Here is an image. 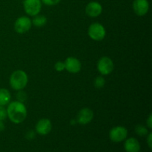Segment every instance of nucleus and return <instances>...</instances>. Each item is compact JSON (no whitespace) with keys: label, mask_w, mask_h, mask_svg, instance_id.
<instances>
[{"label":"nucleus","mask_w":152,"mask_h":152,"mask_svg":"<svg viewBox=\"0 0 152 152\" xmlns=\"http://www.w3.org/2000/svg\"><path fill=\"white\" fill-rule=\"evenodd\" d=\"M7 114L12 123L19 124L26 119L28 111L24 103L19 101H14L10 102L7 106Z\"/></svg>","instance_id":"nucleus-1"},{"label":"nucleus","mask_w":152,"mask_h":152,"mask_svg":"<svg viewBox=\"0 0 152 152\" xmlns=\"http://www.w3.org/2000/svg\"><path fill=\"white\" fill-rule=\"evenodd\" d=\"M28 82V75L22 70L15 71L10 77V85L13 90H22L27 86Z\"/></svg>","instance_id":"nucleus-2"},{"label":"nucleus","mask_w":152,"mask_h":152,"mask_svg":"<svg viewBox=\"0 0 152 152\" xmlns=\"http://www.w3.org/2000/svg\"><path fill=\"white\" fill-rule=\"evenodd\" d=\"M88 34L89 37L94 41H102L105 38L106 31L103 25L96 22V23L91 24L89 26Z\"/></svg>","instance_id":"nucleus-3"},{"label":"nucleus","mask_w":152,"mask_h":152,"mask_svg":"<svg viewBox=\"0 0 152 152\" xmlns=\"http://www.w3.org/2000/svg\"><path fill=\"white\" fill-rule=\"evenodd\" d=\"M25 13L31 16L39 14L42 9L41 0H25L23 2Z\"/></svg>","instance_id":"nucleus-4"},{"label":"nucleus","mask_w":152,"mask_h":152,"mask_svg":"<svg viewBox=\"0 0 152 152\" xmlns=\"http://www.w3.org/2000/svg\"><path fill=\"white\" fill-rule=\"evenodd\" d=\"M128 131L123 126H116L109 132V138L114 142H121L127 138Z\"/></svg>","instance_id":"nucleus-5"},{"label":"nucleus","mask_w":152,"mask_h":152,"mask_svg":"<svg viewBox=\"0 0 152 152\" xmlns=\"http://www.w3.org/2000/svg\"><path fill=\"white\" fill-rule=\"evenodd\" d=\"M97 70L102 75H108L114 70L113 61L108 56H102L97 62Z\"/></svg>","instance_id":"nucleus-6"},{"label":"nucleus","mask_w":152,"mask_h":152,"mask_svg":"<svg viewBox=\"0 0 152 152\" xmlns=\"http://www.w3.org/2000/svg\"><path fill=\"white\" fill-rule=\"evenodd\" d=\"M32 22L28 16H20L14 23V30L18 34H25L31 29Z\"/></svg>","instance_id":"nucleus-7"},{"label":"nucleus","mask_w":152,"mask_h":152,"mask_svg":"<svg viewBox=\"0 0 152 152\" xmlns=\"http://www.w3.org/2000/svg\"><path fill=\"white\" fill-rule=\"evenodd\" d=\"M65 69L71 74H77L80 72L82 68V64L78 59L73 56L68 57L64 62Z\"/></svg>","instance_id":"nucleus-8"},{"label":"nucleus","mask_w":152,"mask_h":152,"mask_svg":"<svg viewBox=\"0 0 152 152\" xmlns=\"http://www.w3.org/2000/svg\"><path fill=\"white\" fill-rule=\"evenodd\" d=\"M94 118V112L88 108H84L79 111L77 120L81 125H87L92 121Z\"/></svg>","instance_id":"nucleus-9"},{"label":"nucleus","mask_w":152,"mask_h":152,"mask_svg":"<svg viewBox=\"0 0 152 152\" xmlns=\"http://www.w3.org/2000/svg\"><path fill=\"white\" fill-rule=\"evenodd\" d=\"M52 124L48 119H41L36 125V132L42 136L47 135L51 132Z\"/></svg>","instance_id":"nucleus-10"},{"label":"nucleus","mask_w":152,"mask_h":152,"mask_svg":"<svg viewBox=\"0 0 152 152\" xmlns=\"http://www.w3.org/2000/svg\"><path fill=\"white\" fill-rule=\"evenodd\" d=\"M149 9L148 0H134L133 2V10L137 16H142L146 14Z\"/></svg>","instance_id":"nucleus-11"},{"label":"nucleus","mask_w":152,"mask_h":152,"mask_svg":"<svg viewBox=\"0 0 152 152\" xmlns=\"http://www.w3.org/2000/svg\"><path fill=\"white\" fill-rule=\"evenodd\" d=\"M102 7L97 1H91L86 7V13L90 17H97L102 13Z\"/></svg>","instance_id":"nucleus-12"},{"label":"nucleus","mask_w":152,"mask_h":152,"mask_svg":"<svg viewBox=\"0 0 152 152\" xmlns=\"http://www.w3.org/2000/svg\"><path fill=\"white\" fill-rule=\"evenodd\" d=\"M124 148L126 152H140V144L136 138L130 137L125 141Z\"/></svg>","instance_id":"nucleus-13"},{"label":"nucleus","mask_w":152,"mask_h":152,"mask_svg":"<svg viewBox=\"0 0 152 152\" xmlns=\"http://www.w3.org/2000/svg\"><path fill=\"white\" fill-rule=\"evenodd\" d=\"M10 94L8 90L5 88H0V105H4L9 104L10 101Z\"/></svg>","instance_id":"nucleus-14"},{"label":"nucleus","mask_w":152,"mask_h":152,"mask_svg":"<svg viewBox=\"0 0 152 152\" xmlns=\"http://www.w3.org/2000/svg\"><path fill=\"white\" fill-rule=\"evenodd\" d=\"M31 22H32L34 26L37 27V28H41V27H43L44 25H46L47 18L43 16V15L37 14L34 16L33 19L31 20Z\"/></svg>","instance_id":"nucleus-15"},{"label":"nucleus","mask_w":152,"mask_h":152,"mask_svg":"<svg viewBox=\"0 0 152 152\" xmlns=\"http://www.w3.org/2000/svg\"><path fill=\"white\" fill-rule=\"evenodd\" d=\"M134 130L137 134L140 137L147 136L148 134V129L145 126H142V125H137V126H136Z\"/></svg>","instance_id":"nucleus-16"},{"label":"nucleus","mask_w":152,"mask_h":152,"mask_svg":"<svg viewBox=\"0 0 152 152\" xmlns=\"http://www.w3.org/2000/svg\"><path fill=\"white\" fill-rule=\"evenodd\" d=\"M105 80L104 79L103 77L102 76H98L97 77H96V79L94 80V86L96 88H102L104 86H105Z\"/></svg>","instance_id":"nucleus-17"},{"label":"nucleus","mask_w":152,"mask_h":152,"mask_svg":"<svg viewBox=\"0 0 152 152\" xmlns=\"http://www.w3.org/2000/svg\"><path fill=\"white\" fill-rule=\"evenodd\" d=\"M16 98H17L18 99L17 101L24 103V102L26 101L27 98H28V96H27L26 93H25V91H23L22 90H20L19 91V92H18L17 94H16Z\"/></svg>","instance_id":"nucleus-18"},{"label":"nucleus","mask_w":152,"mask_h":152,"mask_svg":"<svg viewBox=\"0 0 152 152\" xmlns=\"http://www.w3.org/2000/svg\"><path fill=\"white\" fill-rule=\"evenodd\" d=\"M7 117V109L4 108V106L0 105V120H4Z\"/></svg>","instance_id":"nucleus-19"},{"label":"nucleus","mask_w":152,"mask_h":152,"mask_svg":"<svg viewBox=\"0 0 152 152\" xmlns=\"http://www.w3.org/2000/svg\"><path fill=\"white\" fill-rule=\"evenodd\" d=\"M55 70L58 72H61V71H64L65 70V64H64L63 62H61V61H59V62H56L54 65Z\"/></svg>","instance_id":"nucleus-20"},{"label":"nucleus","mask_w":152,"mask_h":152,"mask_svg":"<svg viewBox=\"0 0 152 152\" xmlns=\"http://www.w3.org/2000/svg\"><path fill=\"white\" fill-rule=\"evenodd\" d=\"M60 1L61 0H41V1H42L45 4L48 6L56 5V4H59Z\"/></svg>","instance_id":"nucleus-21"},{"label":"nucleus","mask_w":152,"mask_h":152,"mask_svg":"<svg viewBox=\"0 0 152 152\" xmlns=\"http://www.w3.org/2000/svg\"><path fill=\"white\" fill-rule=\"evenodd\" d=\"M35 132H34V131L31 130V131H28V132L26 133V135H25V137L27 138L28 140H33L35 138Z\"/></svg>","instance_id":"nucleus-22"},{"label":"nucleus","mask_w":152,"mask_h":152,"mask_svg":"<svg viewBox=\"0 0 152 152\" xmlns=\"http://www.w3.org/2000/svg\"><path fill=\"white\" fill-rule=\"evenodd\" d=\"M146 142L148 144V146L150 149H151L152 148V134L149 133L148 134V136L146 138Z\"/></svg>","instance_id":"nucleus-23"},{"label":"nucleus","mask_w":152,"mask_h":152,"mask_svg":"<svg viewBox=\"0 0 152 152\" xmlns=\"http://www.w3.org/2000/svg\"><path fill=\"white\" fill-rule=\"evenodd\" d=\"M146 122H147V126H148V129H151L152 128V115L151 114H150Z\"/></svg>","instance_id":"nucleus-24"},{"label":"nucleus","mask_w":152,"mask_h":152,"mask_svg":"<svg viewBox=\"0 0 152 152\" xmlns=\"http://www.w3.org/2000/svg\"><path fill=\"white\" fill-rule=\"evenodd\" d=\"M5 129V126H4V123H3L2 120H0V132H2Z\"/></svg>","instance_id":"nucleus-25"}]
</instances>
